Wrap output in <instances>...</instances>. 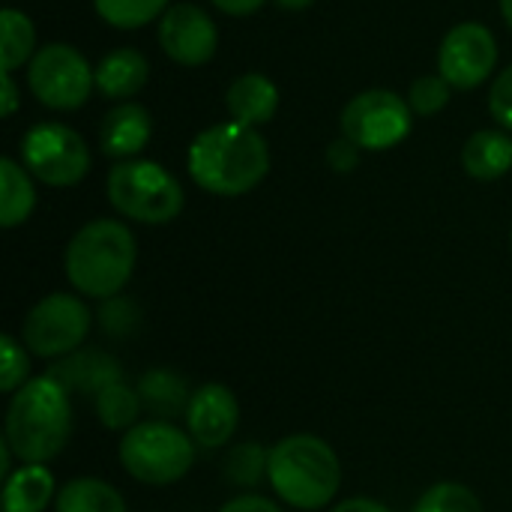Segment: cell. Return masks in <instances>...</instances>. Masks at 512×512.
<instances>
[{
    "mask_svg": "<svg viewBox=\"0 0 512 512\" xmlns=\"http://www.w3.org/2000/svg\"><path fill=\"white\" fill-rule=\"evenodd\" d=\"M267 171V141L258 129L237 120L204 129L189 147V174L210 195H246L267 177Z\"/></svg>",
    "mask_w": 512,
    "mask_h": 512,
    "instance_id": "cell-1",
    "label": "cell"
},
{
    "mask_svg": "<svg viewBox=\"0 0 512 512\" xmlns=\"http://www.w3.org/2000/svg\"><path fill=\"white\" fill-rule=\"evenodd\" d=\"M72 435L69 390L51 375L30 378L6 408V444L21 465H45L63 453Z\"/></svg>",
    "mask_w": 512,
    "mask_h": 512,
    "instance_id": "cell-2",
    "label": "cell"
},
{
    "mask_svg": "<svg viewBox=\"0 0 512 512\" xmlns=\"http://www.w3.org/2000/svg\"><path fill=\"white\" fill-rule=\"evenodd\" d=\"M135 261L138 246L132 231L117 219H96L69 240L63 270L78 294L111 300L132 279Z\"/></svg>",
    "mask_w": 512,
    "mask_h": 512,
    "instance_id": "cell-3",
    "label": "cell"
},
{
    "mask_svg": "<svg viewBox=\"0 0 512 512\" xmlns=\"http://www.w3.org/2000/svg\"><path fill=\"white\" fill-rule=\"evenodd\" d=\"M267 480L279 501L294 510H324L342 486L336 450L318 435H288L270 450Z\"/></svg>",
    "mask_w": 512,
    "mask_h": 512,
    "instance_id": "cell-4",
    "label": "cell"
},
{
    "mask_svg": "<svg viewBox=\"0 0 512 512\" xmlns=\"http://www.w3.org/2000/svg\"><path fill=\"white\" fill-rule=\"evenodd\" d=\"M123 471L144 486L180 483L195 465V441L171 420H141L120 441Z\"/></svg>",
    "mask_w": 512,
    "mask_h": 512,
    "instance_id": "cell-5",
    "label": "cell"
},
{
    "mask_svg": "<svg viewBox=\"0 0 512 512\" xmlns=\"http://www.w3.org/2000/svg\"><path fill=\"white\" fill-rule=\"evenodd\" d=\"M108 201L111 207L141 225H165L180 216L186 195L174 174L159 162L123 159L108 171Z\"/></svg>",
    "mask_w": 512,
    "mask_h": 512,
    "instance_id": "cell-6",
    "label": "cell"
},
{
    "mask_svg": "<svg viewBox=\"0 0 512 512\" xmlns=\"http://www.w3.org/2000/svg\"><path fill=\"white\" fill-rule=\"evenodd\" d=\"M93 315L87 303L75 294H48L42 297L21 324V342L33 357L42 360H63L81 351L90 333Z\"/></svg>",
    "mask_w": 512,
    "mask_h": 512,
    "instance_id": "cell-7",
    "label": "cell"
},
{
    "mask_svg": "<svg viewBox=\"0 0 512 512\" xmlns=\"http://www.w3.org/2000/svg\"><path fill=\"white\" fill-rule=\"evenodd\" d=\"M27 84L42 105L54 111H72L87 102L96 84V72L81 51L66 42H51L33 54Z\"/></svg>",
    "mask_w": 512,
    "mask_h": 512,
    "instance_id": "cell-8",
    "label": "cell"
},
{
    "mask_svg": "<svg viewBox=\"0 0 512 512\" xmlns=\"http://www.w3.org/2000/svg\"><path fill=\"white\" fill-rule=\"evenodd\" d=\"M24 168L48 186H75L90 171L84 138L63 123H39L21 138Z\"/></svg>",
    "mask_w": 512,
    "mask_h": 512,
    "instance_id": "cell-9",
    "label": "cell"
},
{
    "mask_svg": "<svg viewBox=\"0 0 512 512\" xmlns=\"http://www.w3.org/2000/svg\"><path fill=\"white\" fill-rule=\"evenodd\" d=\"M342 132L360 150H390L411 132V108L393 90H366L342 111Z\"/></svg>",
    "mask_w": 512,
    "mask_h": 512,
    "instance_id": "cell-10",
    "label": "cell"
},
{
    "mask_svg": "<svg viewBox=\"0 0 512 512\" xmlns=\"http://www.w3.org/2000/svg\"><path fill=\"white\" fill-rule=\"evenodd\" d=\"M498 63V42L489 27L477 21H465L453 27L438 54V69L450 81V87L471 90L480 87Z\"/></svg>",
    "mask_w": 512,
    "mask_h": 512,
    "instance_id": "cell-11",
    "label": "cell"
},
{
    "mask_svg": "<svg viewBox=\"0 0 512 512\" xmlns=\"http://www.w3.org/2000/svg\"><path fill=\"white\" fill-rule=\"evenodd\" d=\"M216 24L195 3L171 6L159 21V45L180 66H201L216 54Z\"/></svg>",
    "mask_w": 512,
    "mask_h": 512,
    "instance_id": "cell-12",
    "label": "cell"
},
{
    "mask_svg": "<svg viewBox=\"0 0 512 512\" xmlns=\"http://www.w3.org/2000/svg\"><path fill=\"white\" fill-rule=\"evenodd\" d=\"M186 432L195 444L225 447L240 426V402L225 384H201L186 408Z\"/></svg>",
    "mask_w": 512,
    "mask_h": 512,
    "instance_id": "cell-13",
    "label": "cell"
},
{
    "mask_svg": "<svg viewBox=\"0 0 512 512\" xmlns=\"http://www.w3.org/2000/svg\"><path fill=\"white\" fill-rule=\"evenodd\" d=\"M150 141V114L138 102H120L111 108L99 126V147L105 156L123 162L144 150Z\"/></svg>",
    "mask_w": 512,
    "mask_h": 512,
    "instance_id": "cell-14",
    "label": "cell"
},
{
    "mask_svg": "<svg viewBox=\"0 0 512 512\" xmlns=\"http://www.w3.org/2000/svg\"><path fill=\"white\" fill-rule=\"evenodd\" d=\"M54 381H60L69 393L81 396H99L108 384L120 381V363L108 357L105 351H75L63 360H57L48 372Z\"/></svg>",
    "mask_w": 512,
    "mask_h": 512,
    "instance_id": "cell-15",
    "label": "cell"
},
{
    "mask_svg": "<svg viewBox=\"0 0 512 512\" xmlns=\"http://www.w3.org/2000/svg\"><path fill=\"white\" fill-rule=\"evenodd\" d=\"M225 105L237 123L255 129V126L273 120V114L279 108V90L270 78H264L258 72H246L228 87Z\"/></svg>",
    "mask_w": 512,
    "mask_h": 512,
    "instance_id": "cell-16",
    "label": "cell"
},
{
    "mask_svg": "<svg viewBox=\"0 0 512 512\" xmlns=\"http://www.w3.org/2000/svg\"><path fill=\"white\" fill-rule=\"evenodd\" d=\"M462 165L474 180H498L512 168V138L498 129H480L465 141Z\"/></svg>",
    "mask_w": 512,
    "mask_h": 512,
    "instance_id": "cell-17",
    "label": "cell"
},
{
    "mask_svg": "<svg viewBox=\"0 0 512 512\" xmlns=\"http://www.w3.org/2000/svg\"><path fill=\"white\" fill-rule=\"evenodd\" d=\"M147 81V60L135 48H117L105 54L96 66V87L108 99L135 96Z\"/></svg>",
    "mask_w": 512,
    "mask_h": 512,
    "instance_id": "cell-18",
    "label": "cell"
},
{
    "mask_svg": "<svg viewBox=\"0 0 512 512\" xmlns=\"http://www.w3.org/2000/svg\"><path fill=\"white\" fill-rule=\"evenodd\" d=\"M54 498V474L45 465H21L3 486L6 512H45Z\"/></svg>",
    "mask_w": 512,
    "mask_h": 512,
    "instance_id": "cell-19",
    "label": "cell"
},
{
    "mask_svg": "<svg viewBox=\"0 0 512 512\" xmlns=\"http://www.w3.org/2000/svg\"><path fill=\"white\" fill-rule=\"evenodd\" d=\"M138 393L144 408L156 417V420H171L177 414H186L192 393L186 390L183 378L174 375L171 369H150L141 381H138Z\"/></svg>",
    "mask_w": 512,
    "mask_h": 512,
    "instance_id": "cell-20",
    "label": "cell"
},
{
    "mask_svg": "<svg viewBox=\"0 0 512 512\" xmlns=\"http://www.w3.org/2000/svg\"><path fill=\"white\" fill-rule=\"evenodd\" d=\"M54 512H126V501L111 483L96 477H78L57 492Z\"/></svg>",
    "mask_w": 512,
    "mask_h": 512,
    "instance_id": "cell-21",
    "label": "cell"
},
{
    "mask_svg": "<svg viewBox=\"0 0 512 512\" xmlns=\"http://www.w3.org/2000/svg\"><path fill=\"white\" fill-rule=\"evenodd\" d=\"M36 207V189L27 171L15 159H0V225L15 228L30 219Z\"/></svg>",
    "mask_w": 512,
    "mask_h": 512,
    "instance_id": "cell-22",
    "label": "cell"
},
{
    "mask_svg": "<svg viewBox=\"0 0 512 512\" xmlns=\"http://www.w3.org/2000/svg\"><path fill=\"white\" fill-rule=\"evenodd\" d=\"M93 405H96L99 423H102L105 429H111V432H129L132 426L141 423V420H138V417H141V408H144L141 393H138V387H129L123 378L114 381V384H108V387L93 399Z\"/></svg>",
    "mask_w": 512,
    "mask_h": 512,
    "instance_id": "cell-23",
    "label": "cell"
},
{
    "mask_svg": "<svg viewBox=\"0 0 512 512\" xmlns=\"http://www.w3.org/2000/svg\"><path fill=\"white\" fill-rule=\"evenodd\" d=\"M0 27H3V45H0L3 72H12L33 54L36 30H33L30 18L24 12H18V9H3L0 12Z\"/></svg>",
    "mask_w": 512,
    "mask_h": 512,
    "instance_id": "cell-24",
    "label": "cell"
},
{
    "mask_svg": "<svg viewBox=\"0 0 512 512\" xmlns=\"http://www.w3.org/2000/svg\"><path fill=\"white\" fill-rule=\"evenodd\" d=\"M267 468H270V450H264L255 441L237 444L225 456V477H228V483L243 486V489H255L267 477Z\"/></svg>",
    "mask_w": 512,
    "mask_h": 512,
    "instance_id": "cell-25",
    "label": "cell"
},
{
    "mask_svg": "<svg viewBox=\"0 0 512 512\" xmlns=\"http://www.w3.org/2000/svg\"><path fill=\"white\" fill-rule=\"evenodd\" d=\"M96 12L102 15V21H108L111 27L120 30H135L144 27L147 21L165 15L168 0H93Z\"/></svg>",
    "mask_w": 512,
    "mask_h": 512,
    "instance_id": "cell-26",
    "label": "cell"
},
{
    "mask_svg": "<svg viewBox=\"0 0 512 512\" xmlns=\"http://www.w3.org/2000/svg\"><path fill=\"white\" fill-rule=\"evenodd\" d=\"M411 512H483V504L462 483H435L420 495Z\"/></svg>",
    "mask_w": 512,
    "mask_h": 512,
    "instance_id": "cell-27",
    "label": "cell"
},
{
    "mask_svg": "<svg viewBox=\"0 0 512 512\" xmlns=\"http://www.w3.org/2000/svg\"><path fill=\"white\" fill-rule=\"evenodd\" d=\"M0 354H3V363H0V390L3 393H18L30 378V351L24 348L21 339L15 336H3L0 339Z\"/></svg>",
    "mask_w": 512,
    "mask_h": 512,
    "instance_id": "cell-28",
    "label": "cell"
},
{
    "mask_svg": "<svg viewBox=\"0 0 512 512\" xmlns=\"http://www.w3.org/2000/svg\"><path fill=\"white\" fill-rule=\"evenodd\" d=\"M447 102H450V81L444 75H423L408 90V105L423 117L438 114Z\"/></svg>",
    "mask_w": 512,
    "mask_h": 512,
    "instance_id": "cell-29",
    "label": "cell"
},
{
    "mask_svg": "<svg viewBox=\"0 0 512 512\" xmlns=\"http://www.w3.org/2000/svg\"><path fill=\"white\" fill-rule=\"evenodd\" d=\"M138 324V312H135V303H129L126 297H111L105 300L102 306V327L108 336H126L132 333Z\"/></svg>",
    "mask_w": 512,
    "mask_h": 512,
    "instance_id": "cell-30",
    "label": "cell"
},
{
    "mask_svg": "<svg viewBox=\"0 0 512 512\" xmlns=\"http://www.w3.org/2000/svg\"><path fill=\"white\" fill-rule=\"evenodd\" d=\"M489 108H492V117L512 132V66H507L498 75V81L489 93Z\"/></svg>",
    "mask_w": 512,
    "mask_h": 512,
    "instance_id": "cell-31",
    "label": "cell"
},
{
    "mask_svg": "<svg viewBox=\"0 0 512 512\" xmlns=\"http://www.w3.org/2000/svg\"><path fill=\"white\" fill-rule=\"evenodd\" d=\"M357 162H360V147H357L351 138H339V141H333V144L327 147V165H330L333 171L348 174V171L357 168Z\"/></svg>",
    "mask_w": 512,
    "mask_h": 512,
    "instance_id": "cell-32",
    "label": "cell"
},
{
    "mask_svg": "<svg viewBox=\"0 0 512 512\" xmlns=\"http://www.w3.org/2000/svg\"><path fill=\"white\" fill-rule=\"evenodd\" d=\"M219 512H282V507H279L276 501L264 498V495L249 492V495H237V498H231V501H228V504H225Z\"/></svg>",
    "mask_w": 512,
    "mask_h": 512,
    "instance_id": "cell-33",
    "label": "cell"
},
{
    "mask_svg": "<svg viewBox=\"0 0 512 512\" xmlns=\"http://www.w3.org/2000/svg\"><path fill=\"white\" fill-rule=\"evenodd\" d=\"M330 512H393L390 507H384L381 501H372V498H348L342 504H336Z\"/></svg>",
    "mask_w": 512,
    "mask_h": 512,
    "instance_id": "cell-34",
    "label": "cell"
},
{
    "mask_svg": "<svg viewBox=\"0 0 512 512\" xmlns=\"http://www.w3.org/2000/svg\"><path fill=\"white\" fill-rule=\"evenodd\" d=\"M228 15H252L264 6V0H213Z\"/></svg>",
    "mask_w": 512,
    "mask_h": 512,
    "instance_id": "cell-35",
    "label": "cell"
},
{
    "mask_svg": "<svg viewBox=\"0 0 512 512\" xmlns=\"http://www.w3.org/2000/svg\"><path fill=\"white\" fill-rule=\"evenodd\" d=\"M18 108V87L12 81V72H3V117H9Z\"/></svg>",
    "mask_w": 512,
    "mask_h": 512,
    "instance_id": "cell-36",
    "label": "cell"
},
{
    "mask_svg": "<svg viewBox=\"0 0 512 512\" xmlns=\"http://www.w3.org/2000/svg\"><path fill=\"white\" fill-rule=\"evenodd\" d=\"M276 3H279L282 9H294V12H297V9H306V6H312L315 0H276Z\"/></svg>",
    "mask_w": 512,
    "mask_h": 512,
    "instance_id": "cell-37",
    "label": "cell"
},
{
    "mask_svg": "<svg viewBox=\"0 0 512 512\" xmlns=\"http://www.w3.org/2000/svg\"><path fill=\"white\" fill-rule=\"evenodd\" d=\"M501 12H504L507 24H510V27H512V0H501Z\"/></svg>",
    "mask_w": 512,
    "mask_h": 512,
    "instance_id": "cell-38",
    "label": "cell"
},
{
    "mask_svg": "<svg viewBox=\"0 0 512 512\" xmlns=\"http://www.w3.org/2000/svg\"><path fill=\"white\" fill-rule=\"evenodd\" d=\"M510 243H512V237H510Z\"/></svg>",
    "mask_w": 512,
    "mask_h": 512,
    "instance_id": "cell-39",
    "label": "cell"
}]
</instances>
